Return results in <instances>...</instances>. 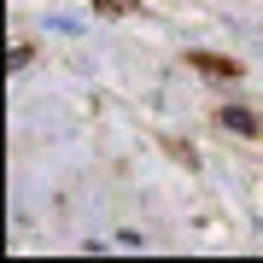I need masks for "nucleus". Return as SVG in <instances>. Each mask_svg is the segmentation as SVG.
I'll return each instance as SVG.
<instances>
[{
    "label": "nucleus",
    "mask_w": 263,
    "mask_h": 263,
    "mask_svg": "<svg viewBox=\"0 0 263 263\" xmlns=\"http://www.w3.org/2000/svg\"><path fill=\"white\" fill-rule=\"evenodd\" d=\"M222 123H228L234 135H246V141H257V129H263L257 111H246V105H222Z\"/></svg>",
    "instance_id": "nucleus-1"
},
{
    "label": "nucleus",
    "mask_w": 263,
    "mask_h": 263,
    "mask_svg": "<svg viewBox=\"0 0 263 263\" xmlns=\"http://www.w3.org/2000/svg\"><path fill=\"white\" fill-rule=\"evenodd\" d=\"M94 6L105 12V18H117V12H135V0H94Z\"/></svg>",
    "instance_id": "nucleus-2"
}]
</instances>
